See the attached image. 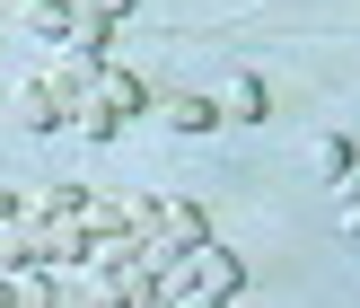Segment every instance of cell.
Listing matches in <instances>:
<instances>
[{"mask_svg":"<svg viewBox=\"0 0 360 308\" xmlns=\"http://www.w3.org/2000/svg\"><path fill=\"white\" fill-rule=\"evenodd\" d=\"M132 115H150V88H141L123 62H105L97 80H88L79 97H70V133H79V141H115Z\"/></svg>","mask_w":360,"mask_h":308,"instance_id":"6da1fadb","label":"cell"},{"mask_svg":"<svg viewBox=\"0 0 360 308\" xmlns=\"http://www.w3.org/2000/svg\"><path fill=\"white\" fill-rule=\"evenodd\" d=\"M176 273H185L193 291H211V300H238V291H246V264L229 256L220 238H202V247H185V264H176Z\"/></svg>","mask_w":360,"mask_h":308,"instance_id":"7a4b0ae2","label":"cell"},{"mask_svg":"<svg viewBox=\"0 0 360 308\" xmlns=\"http://www.w3.org/2000/svg\"><path fill=\"white\" fill-rule=\"evenodd\" d=\"M150 115L158 123H167V133H220V106H211V97H193V88H158V97H150Z\"/></svg>","mask_w":360,"mask_h":308,"instance_id":"3957f363","label":"cell"},{"mask_svg":"<svg viewBox=\"0 0 360 308\" xmlns=\"http://www.w3.org/2000/svg\"><path fill=\"white\" fill-rule=\"evenodd\" d=\"M18 123H27V133H70V97L44 80V70H35V80L18 88Z\"/></svg>","mask_w":360,"mask_h":308,"instance_id":"277c9868","label":"cell"},{"mask_svg":"<svg viewBox=\"0 0 360 308\" xmlns=\"http://www.w3.org/2000/svg\"><path fill=\"white\" fill-rule=\"evenodd\" d=\"M0 273H9V308H70L53 264H0Z\"/></svg>","mask_w":360,"mask_h":308,"instance_id":"5b68a950","label":"cell"},{"mask_svg":"<svg viewBox=\"0 0 360 308\" xmlns=\"http://www.w3.org/2000/svg\"><path fill=\"white\" fill-rule=\"evenodd\" d=\"M211 106H220V123H264L273 115V88H264L255 70H238L229 88H211Z\"/></svg>","mask_w":360,"mask_h":308,"instance_id":"8992f818","label":"cell"},{"mask_svg":"<svg viewBox=\"0 0 360 308\" xmlns=\"http://www.w3.org/2000/svg\"><path fill=\"white\" fill-rule=\"evenodd\" d=\"M35 264L79 273V264H88V229H79V221H44V229H35Z\"/></svg>","mask_w":360,"mask_h":308,"instance_id":"52a82bcc","label":"cell"},{"mask_svg":"<svg viewBox=\"0 0 360 308\" xmlns=\"http://www.w3.org/2000/svg\"><path fill=\"white\" fill-rule=\"evenodd\" d=\"M9 27L44 35V44H70V27H79V9H62V0H18V9H9Z\"/></svg>","mask_w":360,"mask_h":308,"instance_id":"ba28073f","label":"cell"},{"mask_svg":"<svg viewBox=\"0 0 360 308\" xmlns=\"http://www.w3.org/2000/svg\"><path fill=\"white\" fill-rule=\"evenodd\" d=\"M352 159H360V141H352V133H316V168H326V185L352 168Z\"/></svg>","mask_w":360,"mask_h":308,"instance_id":"9c48e42d","label":"cell"},{"mask_svg":"<svg viewBox=\"0 0 360 308\" xmlns=\"http://www.w3.org/2000/svg\"><path fill=\"white\" fill-rule=\"evenodd\" d=\"M158 300H167V308H229V300H211V291H193L185 273H167V282H158Z\"/></svg>","mask_w":360,"mask_h":308,"instance_id":"30bf717a","label":"cell"},{"mask_svg":"<svg viewBox=\"0 0 360 308\" xmlns=\"http://www.w3.org/2000/svg\"><path fill=\"white\" fill-rule=\"evenodd\" d=\"M79 18H97V27H123V18H132V0H79Z\"/></svg>","mask_w":360,"mask_h":308,"instance_id":"8fae6325","label":"cell"},{"mask_svg":"<svg viewBox=\"0 0 360 308\" xmlns=\"http://www.w3.org/2000/svg\"><path fill=\"white\" fill-rule=\"evenodd\" d=\"M326 194H334V203H352V194H360V159H352V168H343V176H334V185H326Z\"/></svg>","mask_w":360,"mask_h":308,"instance_id":"7c38bea8","label":"cell"},{"mask_svg":"<svg viewBox=\"0 0 360 308\" xmlns=\"http://www.w3.org/2000/svg\"><path fill=\"white\" fill-rule=\"evenodd\" d=\"M334 229H343V238H360V194H352V203H334Z\"/></svg>","mask_w":360,"mask_h":308,"instance_id":"4fadbf2b","label":"cell"},{"mask_svg":"<svg viewBox=\"0 0 360 308\" xmlns=\"http://www.w3.org/2000/svg\"><path fill=\"white\" fill-rule=\"evenodd\" d=\"M0 308H9V273H0Z\"/></svg>","mask_w":360,"mask_h":308,"instance_id":"5bb4252c","label":"cell"},{"mask_svg":"<svg viewBox=\"0 0 360 308\" xmlns=\"http://www.w3.org/2000/svg\"><path fill=\"white\" fill-rule=\"evenodd\" d=\"M150 308H167V300H150Z\"/></svg>","mask_w":360,"mask_h":308,"instance_id":"9a60e30c","label":"cell"}]
</instances>
